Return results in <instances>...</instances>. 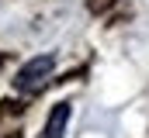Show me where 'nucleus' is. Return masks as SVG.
Instances as JSON below:
<instances>
[{
  "label": "nucleus",
  "mask_w": 149,
  "mask_h": 138,
  "mask_svg": "<svg viewBox=\"0 0 149 138\" xmlns=\"http://www.w3.org/2000/svg\"><path fill=\"white\" fill-rule=\"evenodd\" d=\"M52 72H56V55H35V59H28L24 66L17 69L14 90H17V93H38V90L49 83Z\"/></svg>",
  "instance_id": "1"
},
{
  "label": "nucleus",
  "mask_w": 149,
  "mask_h": 138,
  "mask_svg": "<svg viewBox=\"0 0 149 138\" xmlns=\"http://www.w3.org/2000/svg\"><path fill=\"white\" fill-rule=\"evenodd\" d=\"M66 124H70V100H59L52 110H49V117H45L42 138H63L66 135Z\"/></svg>",
  "instance_id": "2"
}]
</instances>
